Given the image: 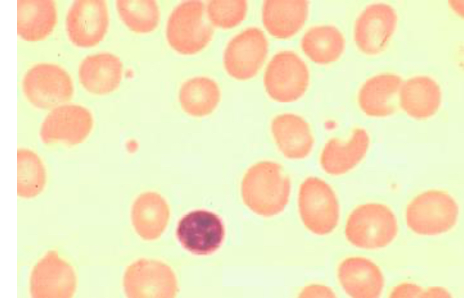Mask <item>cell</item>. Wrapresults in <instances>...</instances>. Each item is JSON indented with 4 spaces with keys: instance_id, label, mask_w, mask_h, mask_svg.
I'll list each match as a JSON object with an SVG mask.
<instances>
[{
    "instance_id": "6da1fadb",
    "label": "cell",
    "mask_w": 464,
    "mask_h": 300,
    "mask_svg": "<svg viewBox=\"0 0 464 300\" xmlns=\"http://www.w3.org/2000/svg\"><path fill=\"white\" fill-rule=\"evenodd\" d=\"M291 182L277 162L263 161L252 165L245 173L241 185L242 200L257 215L272 217L286 207Z\"/></svg>"
},
{
    "instance_id": "7a4b0ae2",
    "label": "cell",
    "mask_w": 464,
    "mask_h": 300,
    "mask_svg": "<svg viewBox=\"0 0 464 300\" xmlns=\"http://www.w3.org/2000/svg\"><path fill=\"white\" fill-rule=\"evenodd\" d=\"M460 207L448 190L429 188L412 197L405 206L404 220L410 231L420 236H438L457 225Z\"/></svg>"
},
{
    "instance_id": "3957f363",
    "label": "cell",
    "mask_w": 464,
    "mask_h": 300,
    "mask_svg": "<svg viewBox=\"0 0 464 300\" xmlns=\"http://www.w3.org/2000/svg\"><path fill=\"white\" fill-rule=\"evenodd\" d=\"M399 226L397 217L387 204L370 201L357 205L348 214L344 229L348 242L367 250H378L397 238Z\"/></svg>"
},
{
    "instance_id": "277c9868",
    "label": "cell",
    "mask_w": 464,
    "mask_h": 300,
    "mask_svg": "<svg viewBox=\"0 0 464 300\" xmlns=\"http://www.w3.org/2000/svg\"><path fill=\"white\" fill-rule=\"evenodd\" d=\"M202 1H184L170 11L165 25V39L169 47L183 56L195 55L211 43L214 29L204 18Z\"/></svg>"
},
{
    "instance_id": "5b68a950",
    "label": "cell",
    "mask_w": 464,
    "mask_h": 300,
    "mask_svg": "<svg viewBox=\"0 0 464 300\" xmlns=\"http://www.w3.org/2000/svg\"><path fill=\"white\" fill-rule=\"evenodd\" d=\"M21 87L26 101L39 110H51L67 103L74 93L70 73L50 62L37 63L28 68L21 79Z\"/></svg>"
},
{
    "instance_id": "8992f818",
    "label": "cell",
    "mask_w": 464,
    "mask_h": 300,
    "mask_svg": "<svg viewBox=\"0 0 464 300\" xmlns=\"http://www.w3.org/2000/svg\"><path fill=\"white\" fill-rule=\"evenodd\" d=\"M300 219L308 231L326 236L334 231L340 219V204L333 188L316 176L306 178L298 192Z\"/></svg>"
},
{
    "instance_id": "52a82bcc",
    "label": "cell",
    "mask_w": 464,
    "mask_h": 300,
    "mask_svg": "<svg viewBox=\"0 0 464 300\" xmlns=\"http://www.w3.org/2000/svg\"><path fill=\"white\" fill-rule=\"evenodd\" d=\"M263 83L268 96L280 103L300 99L310 83L309 67L303 59L292 50H282L270 59L265 70Z\"/></svg>"
},
{
    "instance_id": "ba28073f",
    "label": "cell",
    "mask_w": 464,
    "mask_h": 300,
    "mask_svg": "<svg viewBox=\"0 0 464 300\" xmlns=\"http://www.w3.org/2000/svg\"><path fill=\"white\" fill-rule=\"evenodd\" d=\"M122 287L128 298H174L178 292L177 279L165 262L140 258L130 263L123 275Z\"/></svg>"
},
{
    "instance_id": "9c48e42d",
    "label": "cell",
    "mask_w": 464,
    "mask_h": 300,
    "mask_svg": "<svg viewBox=\"0 0 464 300\" xmlns=\"http://www.w3.org/2000/svg\"><path fill=\"white\" fill-rule=\"evenodd\" d=\"M78 278L73 265L56 250L45 252L32 267L28 277V293L34 299L72 298Z\"/></svg>"
},
{
    "instance_id": "30bf717a",
    "label": "cell",
    "mask_w": 464,
    "mask_h": 300,
    "mask_svg": "<svg viewBox=\"0 0 464 300\" xmlns=\"http://www.w3.org/2000/svg\"><path fill=\"white\" fill-rule=\"evenodd\" d=\"M397 25V12L392 5L385 2L369 4L354 21L355 45L366 56H377L387 48Z\"/></svg>"
},
{
    "instance_id": "8fae6325",
    "label": "cell",
    "mask_w": 464,
    "mask_h": 300,
    "mask_svg": "<svg viewBox=\"0 0 464 300\" xmlns=\"http://www.w3.org/2000/svg\"><path fill=\"white\" fill-rule=\"evenodd\" d=\"M269 51L265 33L250 26L233 35L223 53V67L228 76L238 81L255 77L263 67Z\"/></svg>"
},
{
    "instance_id": "7c38bea8",
    "label": "cell",
    "mask_w": 464,
    "mask_h": 300,
    "mask_svg": "<svg viewBox=\"0 0 464 300\" xmlns=\"http://www.w3.org/2000/svg\"><path fill=\"white\" fill-rule=\"evenodd\" d=\"M94 124L93 114L88 108L67 103L47 113L40 126L39 137L45 144L76 146L87 139Z\"/></svg>"
},
{
    "instance_id": "4fadbf2b",
    "label": "cell",
    "mask_w": 464,
    "mask_h": 300,
    "mask_svg": "<svg viewBox=\"0 0 464 300\" xmlns=\"http://www.w3.org/2000/svg\"><path fill=\"white\" fill-rule=\"evenodd\" d=\"M109 23V11L106 1L76 0L68 8L65 27L72 44L88 49L96 46L104 39Z\"/></svg>"
},
{
    "instance_id": "5bb4252c",
    "label": "cell",
    "mask_w": 464,
    "mask_h": 300,
    "mask_svg": "<svg viewBox=\"0 0 464 300\" xmlns=\"http://www.w3.org/2000/svg\"><path fill=\"white\" fill-rule=\"evenodd\" d=\"M177 237L182 247L197 255L216 251L224 238V226L215 213L197 209L186 214L178 222Z\"/></svg>"
},
{
    "instance_id": "9a60e30c",
    "label": "cell",
    "mask_w": 464,
    "mask_h": 300,
    "mask_svg": "<svg viewBox=\"0 0 464 300\" xmlns=\"http://www.w3.org/2000/svg\"><path fill=\"white\" fill-rule=\"evenodd\" d=\"M336 276L343 292L353 298H379L386 284L380 266L364 256H350L342 260L337 267Z\"/></svg>"
},
{
    "instance_id": "2e32d148",
    "label": "cell",
    "mask_w": 464,
    "mask_h": 300,
    "mask_svg": "<svg viewBox=\"0 0 464 300\" xmlns=\"http://www.w3.org/2000/svg\"><path fill=\"white\" fill-rule=\"evenodd\" d=\"M370 145L368 132L363 127H355L346 140L333 137L325 143L319 156L320 166L328 175H345L363 161Z\"/></svg>"
},
{
    "instance_id": "e0dca14e",
    "label": "cell",
    "mask_w": 464,
    "mask_h": 300,
    "mask_svg": "<svg viewBox=\"0 0 464 300\" xmlns=\"http://www.w3.org/2000/svg\"><path fill=\"white\" fill-rule=\"evenodd\" d=\"M403 79L399 74L381 73L367 79L357 93L361 112L369 117L385 118L397 112Z\"/></svg>"
},
{
    "instance_id": "ac0fdd59",
    "label": "cell",
    "mask_w": 464,
    "mask_h": 300,
    "mask_svg": "<svg viewBox=\"0 0 464 300\" xmlns=\"http://www.w3.org/2000/svg\"><path fill=\"white\" fill-rule=\"evenodd\" d=\"M78 80L82 87L94 96H106L119 87L123 76V64L114 53L99 52L86 56L78 67Z\"/></svg>"
},
{
    "instance_id": "d6986e66",
    "label": "cell",
    "mask_w": 464,
    "mask_h": 300,
    "mask_svg": "<svg viewBox=\"0 0 464 300\" xmlns=\"http://www.w3.org/2000/svg\"><path fill=\"white\" fill-rule=\"evenodd\" d=\"M273 140L282 155L291 160L308 157L314 146V137L309 123L301 115L282 113L270 122Z\"/></svg>"
},
{
    "instance_id": "ffe728a7",
    "label": "cell",
    "mask_w": 464,
    "mask_h": 300,
    "mask_svg": "<svg viewBox=\"0 0 464 300\" xmlns=\"http://www.w3.org/2000/svg\"><path fill=\"white\" fill-rule=\"evenodd\" d=\"M442 99L441 86L435 79L428 75H416L403 81L399 106L409 117L424 120L439 111Z\"/></svg>"
},
{
    "instance_id": "44dd1931",
    "label": "cell",
    "mask_w": 464,
    "mask_h": 300,
    "mask_svg": "<svg viewBox=\"0 0 464 300\" xmlns=\"http://www.w3.org/2000/svg\"><path fill=\"white\" fill-rule=\"evenodd\" d=\"M170 217L167 200L160 193L148 190L133 201L130 219L135 233L145 241H153L163 234Z\"/></svg>"
},
{
    "instance_id": "7402d4cb",
    "label": "cell",
    "mask_w": 464,
    "mask_h": 300,
    "mask_svg": "<svg viewBox=\"0 0 464 300\" xmlns=\"http://www.w3.org/2000/svg\"><path fill=\"white\" fill-rule=\"evenodd\" d=\"M309 15V3L305 0H267L261 11L263 24L272 37L285 40L298 33Z\"/></svg>"
},
{
    "instance_id": "603a6c76",
    "label": "cell",
    "mask_w": 464,
    "mask_h": 300,
    "mask_svg": "<svg viewBox=\"0 0 464 300\" xmlns=\"http://www.w3.org/2000/svg\"><path fill=\"white\" fill-rule=\"evenodd\" d=\"M57 23V8L53 0H18L17 34L27 42L46 39Z\"/></svg>"
},
{
    "instance_id": "cb8c5ba5",
    "label": "cell",
    "mask_w": 464,
    "mask_h": 300,
    "mask_svg": "<svg viewBox=\"0 0 464 300\" xmlns=\"http://www.w3.org/2000/svg\"><path fill=\"white\" fill-rule=\"evenodd\" d=\"M300 47L311 62L328 64L336 62L343 55L346 40L341 30L334 25H314L302 35Z\"/></svg>"
},
{
    "instance_id": "d4e9b609",
    "label": "cell",
    "mask_w": 464,
    "mask_h": 300,
    "mask_svg": "<svg viewBox=\"0 0 464 300\" xmlns=\"http://www.w3.org/2000/svg\"><path fill=\"white\" fill-rule=\"evenodd\" d=\"M217 82L206 76H195L185 80L179 90V101L182 110L193 117L211 115L221 100Z\"/></svg>"
},
{
    "instance_id": "484cf974",
    "label": "cell",
    "mask_w": 464,
    "mask_h": 300,
    "mask_svg": "<svg viewBox=\"0 0 464 300\" xmlns=\"http://www.w3.org/2000/svg\"><path fill=\"white\" fill-rule=\"evenodd\" d=\"M47 170L40 156L28 148L17 150V195L30 200L39 196L47 184Z\"/></svg>"
},
{
    "instance_id": "4316f807",
    "label": "cell",
    "mask_w": 464,
    "mask_h": 300,
    "mask_svg": "<svg viewBox=\"0 0 464 300\" xmlns=\"http://www.w3.org/2000/svg\"><path fill=\"white\" fill-rule=\"evenodd\" d=\"M115 6L121 22L136 34L150 33L160 23V8L157 1L117 0Z\"/></svg>"
},
{
    "instance_id": "83f0119b",
    "label": "cell",
    "mask_w": 464,
    "mask_h": 300,
    "mask_svg": "<svg viewBox=\"0 0 464 300\" xmlns=\"http://www.w3.org/2000/svg\"><path fill=\"white\" fill-rule=\"evenodd\" d=\"M248 2L244 0L209 1L204 7L209 22L212 26L229 30L239 25L246 18Z\"/></svg>"
},
{
    "instance_id": "f1b7e54d",
    "label": "cell",
    "mask_w": 464,
    "mask_h": 300,
    "mask_svg": "<svg viewBox=\"0 0 464 300\" xmlns=\"http://www.w3.org/2000/svg\"><path fill=\"white\" fill-rule=\"evenodd\" d=\"M426 287L412 281H402L388 291L389 298H424Z\"/></svg>"
},
{
    "instance_id": "f546056e",
    "label": "cell",
    "mask_w": 464,
    "mask_h": 300,
    "mask_svg": "<svg viewBox=\"0 0 464 300\" xmlns=\"http://www.w3.org/2000/svg\"><path fill=\"white\" fill-rule=\"evenodd\" d=\"M300 298H336L335 291L322 284H310L304 286L299 292Z\"/></svg>"
},
{
    "instance_id": "4dcf8cb0",
    "label": "cell",
    "mask_w": 464,
    "mask_h": 300,
    "mask_svg": "<svg viewBox=\"0 0 464 300\" xmlns=\"http://www.w3.org/2000/svg\"><path fill=\"white\" fill-rule=\"evenodd\" d=\"M452 292L443 286L426 287L424 298H452Z\"/></svg>"
},
{
    "instance_id": "1f68e13d",
    "label": "cell",
    "mask_w": 464,
    "mask_h": 300,
    "mask_svg": "<svg viewBox=\"0 0 464 300\" xmlns=\"http://www.w3.org/2000/svg\"><path fill=\"white\" fill-rule=\"evenodd\" d=\"M450 5L453 11L456 13L458 15L463 16V1H450Z\"/></svg>"
}]
</instances>
